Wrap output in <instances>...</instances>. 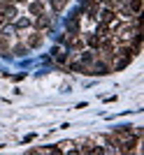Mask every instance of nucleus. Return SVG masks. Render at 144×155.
Listing matches in <instances>:
<instances>
[{"mask_svg":"<svg viewBox=\"0 0 144 155\" xmlns=\"http://www.w3.org/2000/svg\"><path fill=\"white\" fill-rule=\"evenodd\" d=\"M39 12H42V2H33V5H30V14L39 16Z\"/></svg>","mask_w":144,"mask_h":155,"instance_id":"3","label":"nucleus"},{"mask_svg":"<svg viewBox=\"0 0 144 155\" xmlns=\"http://www.w3.org/2000/svg\"><path fill=\"white\" fill-rule=\"evenodd\" d=\"M139 9H142V0H130V12L137 16L139 14Z\"/></svg>","mask_w":144,"mask_h":155,"instance_id":"2","label":"nucleus"},{"mask_svg":"<svg viewBox=\"0 0 144 155\" xmlns=\"http://www.w3.org/2000/svg\"><path fill=\"white\" fill-rule=\"evenodd\" d=\"M81 63H93V56H91V51L81 53Z\"/></svg>","mask_w":144,"mask_h":155,"instance_id":"4","label":"nucleus"},{"mask_svg":"<svg viewBox=\"0 0 144 155\" xmlns=\"http://www.w3.org/2000/svg\"><path fill=\"white\" fill-rule=\"evenodd\" d=\"M19 2H28V0H19Z\"/></svg>","mask_w":144,"mask_h":155,"instance_id":"5","label":"nucleus"},{"mask_svg":"<svg viewBox=\"0 0 144 155\" xmlns=\"http://www.w3.org/2000/svg\"><path fill=\"white\" fill-rule=\"evenodd\" d=\"M100 19H102V23H111V21H114V12H111V9H102V12H100Z\"/></svg>","mask_w":144,"mask_h":155,"instance_id":"1","label":"nucleus"}]
</instances>
